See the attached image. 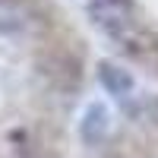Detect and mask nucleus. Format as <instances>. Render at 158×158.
Here are the masks:
<instances>
[{"label": "nucleus", "mask_w": 158, "mask_h": 158, "mask_svg": "<svg viewBox=\"0 0 158 158\" xmlns=\"http://www.w3.org/2000/svg\"><path fill=\"white\" fill-rule=\"evenodd\" d=\"M89 19L117 48H123L127 54L142 57L152 48V35H149L146 22L139 19V13L130 0H92L89 3Z\"/></svg>", "instance_id": "nucleus-1"}, {"label": "nucleus", "mask_w": 158, "mask_h": 158, "mask_svg": "<svg viewBox=\"0 0 158 158\" xmlns=\"http://www.w3.org/2000/svg\"><path fill=\"white\" fill-rule=\"evenodd\" d=\"M98 76H101V85L108 89L123 108H130V111L136 108V101H139V85H136V79L130 76L127 70H120L117 63H101Z\"/></svg>", "instance_id": "nucleus-2"}, {"label": "nucleus", "mask_w": 158, "mask_h": 158, "mask_svg": "<svg viewBox=\"0 0 158 158\" xmlns=\"http://www.w3.org/2000/svg\"><path fill=\"white\" fill-rule=\"evenodd\" d=\"M111 130V114L104 104H89L82 117V139L85 142H101Z\"/></svg>", "instance_id": "nucleus-3"}, {"label": "nucleus", "mask_w": 158, "mask_h": 158, "mask_svg": "<svg viewBox=\"0 0 158 158\" xmlns=\"http://www.w3.org/2000/svg\"><path fill=\"white\" fill-rule=\"evenodd\" d=\"M32 19V6L25 0H0V32H19Z\"/></svg>", "instance_id": "nucleus-4"}]
</instances>
